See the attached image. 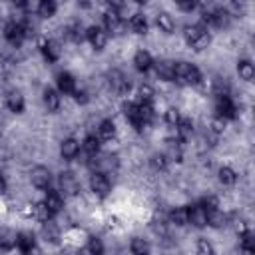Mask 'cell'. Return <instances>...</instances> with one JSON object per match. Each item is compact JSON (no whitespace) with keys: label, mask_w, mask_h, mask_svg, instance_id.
<instances>
[{"label":"cell","mask_w":255,"mask_h":255,"mask_svg":"<svg viewBox=\"0 0 255 255\" xmlns=\"http://www.w3.org/2000/svg\"><path fill=\"white\" fill-rule=\"evenodd\" d=\"M199 78V70L187 62H177L173 66V80L177 84H197Z\"/></svg>","instance_id":"6da1fadb"},{"label":"cell","mask_w":255,"mask_h":255,"mask_svg":"<svg viewBox=\"0 0 255 255\" xmlns=\"http://www.w3.org/2000/svg\"><path fill=\"white\" fill-rule=\"evenodd\" d=\"M185 40H187V44L189 46H193L195 50H203V48H207V44H209V34H207V30L205 28H201V26H187L185 28Z\"/></svg>","instance_id":"7a4b0ae2"},{"label":"cell","mask_w":255,"mask_h":255,"mask_svg":"<svg viewBox=\"0 0 255 255\" xmlns=\"http://www.w3.org/2000/svg\"><path fill=\"white\" fill-rule=\"evenodd\" d=\"M187 223H193L195 227H205L207 225V211L203 205H191L187 209Z\"/></svg>","instance_id":"3957f363"},{"label":"cell","mask_w":255,"mask_h":255,"mask_svg":"<svg viewBox=\"0 0 255 255\" xmlns=\"http://www.w3.org/2000/svg\"><path fill=\"white\" fill-rule=\"evenodd\" d=\"M215 112H217L219 118H233L235 116V104L231 102L229 96H217Z\"/></svg>","instance_id":"277c9868"},{"label":"cell","mask_w":255,"mask_h":255,"mask_svg":"<svg viewBox=\"0 0 255 255\" xmlns=\"http://www.w3.org/2000/svg\"><path fill=\"white\" fill-rule=\"evenodd\" d=\"M86 38H88V40L92 42V46L98 48V50H102V48L106 46V42H108L106 32H104L102 28H98V26H90V28L86 30Z\"/></svg>","instance_id":"5b68a950"},{"label":"cell","mask_w":255,"mask_h":255,"mask_svg":"<svg viewBox=\"0 0 255 255\" xmlns=\"http://www.w3.org/2000/svg\"><path fill=\"white\" fill-rule=\"evenodd\" d=\"M90 187H92V191L94 193H98V195H108V191H110V179L104 175V173H94L92 175V179H90Z\"/></svg>","instance_id":"8992f818"},{"label":"cell","mask_w":255,"mask_h":255,"mask_svg":"<svg viewBox=\"0 0 255 255\" xmlns=\"http://www.w3.org/2000/svg\"><path fill=\"white\" fill-rule=\"evenodd\" d=\"M50 179H52V175H50L48 167L38 165V167H34V169H32V183H34L36 187L46 189V187L50 185Z\"/></svg>","instance_id":"52a82bcc"},{"label":"cell","mask_w":255,"mask_h":255,"mask_svg":"<svg viewBox=\"0 0 255 255\" xmlns=\"http://www.w3.org/2000/svg\"><path fill=\"white\" fill-rule=\"evenodd\" d=\"M60 187L66 195H74L78 191V179L72 171H62L60 173Z\"/></svg>","instance_id":"ba28073f"},{"label":"cell","mask_w":255,"mask_h":255,"mask_svg":"<svg viewBox=\"0 0 255 255\" xmlns=\"http://www.w3.org/2000/svg\"><path fill=\"white\" fill-rule=\"evenodd\" d=\"M108 78H110V86H112V90H116V92H120V94H124V92L129 90V82L126 80V76H124L122 72L112 70V72L108 74Z\"/></svg>","instance_id":"9c48e42d"},{"label":"cell","mask_w":255,"mask_h":255,"mask_svg":"<svg viewBox=\"0 0 255 255\" xmlns=\"http://www.w3.org/2000/svg\"><path fill=\"white\" fill-rule=\"evenodd\" d=\"M4 34H6V38H8L14 46H18V44L22 42V38H24L22 26H20V24H16V22H10V24L4 28Z\"/></svg>","instance_id":"30bf717a"},{"label":"cell","mask_w":255,"mask_h":255,"mask_svg":"<svg viewBox=\"0 0 255 255\" xmlns=\"http://www.w3.org/2000/svg\"><path fill=\"white\" fill-rule=\"evenodd\" d=\"M62 155L66 157V159H74L78 153H80V143L74 139V137H68V139H64L62 141Z\"/></svg>","instance_id":"8fae6325"},{"label":"cell","mask_w":255,"mask_h":255,"mask_svg":"<svg viewBox=\"0 0 255 255\" xmlns=\"http://www.w3.org/2000/svg\"><path fill=\"white\" fill-rule=\"evenodd\" d=\"M44 203H46V207L52 211V215H54V213H58V211L64 207V199H62V195H60L58 191H48V195H46Z\"/></svg>","instance_id":"7c38bea8"},{"label":"cell","mask_w":255,"mask_h":255,"mask_svg":"<svg viewBox=\"0 0 255 255\" xmlns=\"http://www.w3.org/2000/svg\"><path fill=\"white\" fill-rule=\"evenodd\" d=\"M6 104H8V108H10L12 112H16V114L24 110V98H22V94H20L18 90L8 92V96H6Z\"/></svg>","instance_id":"4fadbf2b"},{"label":"cell","mask_w":255,"mask_h":255,"mask_svg":"<svg viewBox=\"0 0 255 255\" xmlns=\"http://www.w3.org/2000/svg\"><path fill=\"white\" fill-rule=\"evenodd\" d=\"M104 22H106L108 32H120V28H122V18H120V14L116 10L106 12L104 14Z\"/></svg>","instance_id":"5bb4252c"},{"label":"cell","mask_w":255,"mask_h":255,"mask_svg":"<svg viewBox=\"0 0 255 255\" xmlns=\"http://www.w3.org/2000/svg\"><path fill=\"white\" fill-rule=\"evenodd\" d=\"M58 86H60V90L64 94H74L76 92V80L70 74H66V72L58 74Z\"/></svg>","instance_id":"9a60e30c"},{"label":"cell","mask_w":255,"mask_h":255,"mask_svg":"<svg viewBox=\"0 0 255 255\" xmlns=\"http://www.w3.org/2000/svg\"><path fill=\"white\" fill-rule=\"evenodd\" d=\"M133 64H135V68H137L139 72H147V70L151 68V64H153V60H151V56H149L147 52H143V50H139V52L135 54V58H133Z\"/></svg>","instance_id":"2e32d148"},{"label":"cell","mask_w":255,"mask_h":255,"mask_svg":"<svg viewBox=\"0 0 255 255\" xmlns=\"http://www.w3.org/2000/svg\"><path fill=\"white\" fill-rule=\"evenodd\" d=\"M16 233L12 231V229H8V227H0V247L2 249H10V247H14L16 245Z\"/></svg>","instance_id":"e0dca14e"},{"label":"cell","mask_w":255,"mask_h":255,"mask_svg":"<svg viewBox=\"0 0 255 255\" xmlns=\"http://www.w3.org/2000/svg\"><path fill=\"white\" fill-rule=\"evenodd\" d=\"M16 245H18V249H20L22 253H28L30 249L36 247V241H34V237H32L30 233H18V237H16Z\"/></svg>","instance_id":"ac0fdd59"},{"label":"cell","mask_w":255,"mask_h":255,"mask_svg":"<svg viewBox=\"0 0 255 255\" xmlns=\"http://www.w3.org/2000/svg\"><path fill=\"white\" fill-rule=\"evenodd\" d=\"M44 104H46V108L50 110V112H56L58 108H60V96H58V92L56 90H44Z\"/></svg>","instance_id":"d6986e66"},{"label":"cell","mask_w":255,"mask_h":255,"mask_svg":"<svg viewBox=\"0 0 255 255\" xmlns=\"http://www.w3.org/2000/svg\"><path fill=\"white\" fill-rule=\"evenodd\" d=\"M173 62H167V60H163V62H157L155 64V70H157V76L159 78H163V80H173Z\"/></svg>","instance_id":"ffe728a7"},{"label":"cell","mask_w":255,"mask_h":255,"mask_svg":"<svg viewBox=\"0 0 255 255\" xmlns=\"http://www.w3.org/2000/svg\"><path fill=\"white\" fill-rule=\"evenodd\" d=\"M129 249H131L133 255H147L149 253V243L145 239H141V237H133Z\"/></svg>","instance_id":"44dd1931"},{"label":"cell","mask_w":255,"mask_h":255,"mask_svg":"<svg viewBox=\"0 0 255 255\" xmlns=\"http://www.w3.org/2000/svg\"><path fill=\"white\" fill-rule=\"evenodd\" d=\"M237 72H239V76H241L245 82H251V80H253V76H255V68H253V64H251L249 60H243V62H239V66H237Z\"/></svg>","instance_id":"7402d4cb"},{"label":"cell","mask_w":255,"mask_h":255,"mask_svg":"<svg viewBox=\"0 0 255 255\" xmlns=\"http://www.w3.org/2000/svg\"><path fill=\"white\" fill-rule=\"evenodd\" d=\"M98 133H100L102 139H112V137L116 135V126H114V122L104 120V122L100 124V128H98Z\"/></svg>","instance_id":"603a6c76"},{"label":"cell","mask_w":255,"mask_h":255,"mask_svg":"<svg viewBox=\"0 0 255 255\" xmlns=\"http://www.w3.org/2000/svg\"><path fill=\"white\" fill-rule=\"evenodd\" d=\"M157 26H159L163 32H173L175 22H173V18H171L167 12H159V14H157Z\"/></svg>","instance_id":"cb8c5ba5"},{"label":"cell","mask_w":255,"mask_h":255,"mask_svg":"<svg viewBox=\"0 0 255 255\" xmlns=\"http://www.w3.org/2000/svg\"><path fill=\"white\" fill-rule=\"evenodd\" d=\"M129 26H131V30H133L135 34H143V32L147 30V22H145L143 14H133L131 20H129Z\"/></svg>","instance_id":"d4e9b609"},{"label":"cell","mask_w":255,"mask_h":255,"mask_svg":"<svg viewBox=\"0 0 255 255\" xmlns=\"http://www.w3.org/2000/svg\"><path fill=\"white\" fill-rule=\"evenodd\" d=\"M42 52H44V56H46L50 62H54V60L60 58V48H58L56 42H44V44H42Z\"/></svg>","instance_id":"484cf974"},{"label":"cell","mask_w":255,"mask_h":255,"mask_svg":"<svg viewBox=\"0 0 255 255\" xmlns=\"http://www.w3.org/2000/svg\"><path fill=\"white\" fill-rule=\"evenodd\" d=\"M175 131H177L179 139H187L191 135V131H193V124L189 120H179V124L175 126Z\"/></svg>","instance_id":"4316f807"},{"label":"cell","mask_w":255,"mask_h":255,"mask_svg":"<svg viewBox=\"0 0 255 255\" xmlns=\"http://www.w3.org/2000/svg\"><path fill=\"white\" fill-rule=\"evenodd\" d=\"M34 217L38 219V221H50V217H52V211L46 207V203L44 201H40V203H36L34 205Z\"/></svg>","instance_id":"83f0119b"},{"label":"cell","mask_w":255,"mask_h":255,"mask_svg":"<svg viewBox=\"0 0 255 255\" xmlns=\"http://www.w3.org/2000/svg\"><path fill=\"white\" fill-rule=\"evenodd\" d=\"M213 14V26H227L229 24V12L223 8H215L211 10Z\"/></svg>","instance_id":"f1b7e54d"},{"label":"cell","mask_w":255,"mask_h":255,"mask_svg":"<svg viewBox=\"0 0 255 255\" xmlns=\"http://www.w3.org/2000/svg\"><path fill=\"white\" fill-rule=\"evenodd\" d=\"M54 12H56V2L44 0V2L38 4V14H40L42 18H50V16H54Z\"/></svg>","instance_id":"f546056e"},{"label":"cell","mask_w":255,"mask_h":255,"mask_svg":"<svg viewBox=\"0 0 255 255\" xmlns=\"http://www.w3.org/2000/svg\"><path fill=\"white\" fill-rule=\"evenodd\" d=\"M223 223H225V215H223L219 209L207 211V225H211V227H221Z\"/></svg>","instance_id":"4dcf8cb0"},{"label":"cell","mask_w":255,"mask_h":255,"mask_svg":"<svg viewBox=\"0 0 255 255\" xmlns=\"http://www.w3.org/2000/svg\"><path fill=\"white\" fill-rule=\"evenodd\" d=\"M84 151L90 155V157H94V155H98V151H100V141H98V137H86V141H84Z\"/></svg>","instance_id":"1f68e13d"},{"label":"cell","mask_w":255,"mask_h":255,"mask_svg":"<svg viewBox=\"0 0 255 255\" xmlns=\"http://www.w3.org/2000/svg\"><path fill=\"white\" fill-rule=\"evenodd\" d=\"M42 233H44V237H46L48 241H58V237H60V231H58V227H56L52 221H46V223H44Z\"/></svg>","instance_id":"d6a6232c"},{"label":"cell","mask_w":255,"mask_h":255,"mask_svg":"<svg viewBox=\"0 0 255 255\" xmlns=\"http://www.w3.org/2000/svg\"><path fill=\"white\" fill-rule=\"evenodd\" d=\"M169 217H171V221L175 225H185L187 223V209L185 207H175Z\"/></svg>","instance_id":"836d02e7"},{"label":"cell","mask_w":255,"mask_h":255,"mask_svg":"<svg viewBox=\"0 0 255 255\" xmlns=\"http://www.w3.org/2000/svg\"><path fill=\"white\" fill-rule=\"evenodd\" d=\"M235 179H237V175H235V171L231 167H221L219 169V181L221 183L231 185V183H235Z\"/></svg>","instance_id":"e575fe53"},{"label":"cell","mask_w":255,"mask_h":255,"mask_svg":"<svg viewBox=\"0 0 255 255\" xmlns=\"http://www.w3.org/2000/svg\"><path fill=\"white\" fill-rule=\"evenodd\" d=\"M68 36H70L74 42H82V40L86 38V30H84L80 24H72V26L68 28Z\"/></svg>","instance_id":"d590c367"},{"label":"cell","mask_w":255,"mask_h":255,"mask_svg":"<svg viewBox=\"0 0 255 255\" xmlns=\"http://www.w3.org/2000/svg\"><path fill=\"white\" fill-rule=\"evenodd\" d=\"M88 251H90L92 255H104V245H102V241H100L98 237H90V241H88Z\"/></svg>","instance_id":"8d00e7d4"},{"label":"cell","mask_w":255,"mask_h":255,"mask_svg":"<svg viewBox=\"0 0 255 255\" xmlns=\"http://www.w3.org/2000/svg\"><path fill=\"white\" fill-rule=\"evenodd\" d=\"M197 253H199V255H215L213 245H211L207 239H199V241H197Z\"/></svg>","instance_id":"74e56055"},{"label":"cell","mask_w":255,"mask_h":255,"mask_svg":"<svg viewBox=\"0 0 255 255\" xmlns=\"http://www.w3.org/2000/svg\"><path fill=\"white\" fill-rule=\"evenodd\" d=\"M241 247L245 249V253H247V255H251V253L255 251V241H253L251 233H243V239H241Z\"/></svg>","instance_id":"f35d334b"},{"label":"cell","mask_w":255,"mask_h":255,"mask_svg":"<svg viewBox=\"0 0 255 255\" xmlns=\"http://www.w3.org/2000/svg\"><path fill=\"white\" fill-rule=\"evenodd\" d=\"M139 98H141V104H151V100H153V90H151V86H141L139 88Z\"/></svg>","instance_id":"ab89813d"},{"label":"cell","mask_w":255,"mask_h":255,"mask_svg":"<svg viewBox=\"0 0 255 255\" xmlns=\"http://www.w3.org/2000/svg\"><path fill=\"white\" fill-rule=\"evenodd\" d=\"M165 122H167L169 126H177V124H179V112H177L175 108H169V110L165 112Z\"/></svg>","instance_id":"60d3db41"},{"label":"cell","mask_w":255,"mask_h":255,"mask_svg":"<svg viewBox=\"0 0 255 255\" xmlns=\"http://www.w3.org/2000/svg\"><path fill=\"white\" fill-rule=\"evenodd\" d=\"M151 165H153L155 169H163V167H165V155H163V153H155V155L151 157Z\"/></svg>","instance_id":"b9f144b4"},{"label":"cell","mask_w":255,"mask_h":255,"mask_svg":"<svg viewBox=\"0 0 255 255\" xmlns=\"http://www.w3.org/2000/svg\"><path fill=\"white\" fill-rule=\"evenodd\" d=\"M177 6H179L181 10H193V8H195V4H193V2H179Z\"/></svg>","instance_id":"7bdbcfd3"},{"label":"cell","mask_w":255,"mask_h":255,"mask_svg":"<svg viewBox=\"0 0 255 255\" xmlns=\"http://www.w3.org/2000/svg\"><path fill=\"white\" fill-rule=\"evenodd\" d=\"M24 255H40V249L38 247H34V249H30L28 253H24Z\"/></svg>","instance_id":"ee69618b"},{"label":"cell","mask_w":255,"mask_h":255,"mask_svg":"<svg viewBox=\"0 0 255 255\" xmlns=\"http://www.w3.org/2000/svg\"><path fill=\"white\" fill-rule=\"evenodd\" d=\"M80 255H92V253L88 251V247H84V249H80Z\"/></svg>","instance_id":"f6af8a7d"},{"label":"cell","mask_w":255,"mask_h":255,"mask_svg":"<svg viewBox=\"0 0 255 255\" xmlns=\"http://www.w3.org/2000/svg\"><path fill=\"white\" fill-rule=\"evenodd\" d=\"M4 191V179H2V175H0V193Z\"/></svg>","instance_id":"bcb514c9"}]
</instances>
